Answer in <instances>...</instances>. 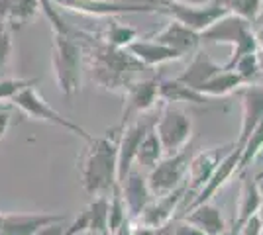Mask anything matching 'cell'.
Returning <instances> with one entry per match:
<instances>
[{"mask_svg": "<svg viewBox=\"0 0 263 235\" xmlns=\"http://www.w3.org/2000/svg\"><path fill=\"white\" fill-rule=\"evenodd\" d=\"M163 157H165L163 145H161L159 137H157V134H155V130L152 127V130L145 134V137L142 139L140 147H138V153H136L134 165L140 168H145V170H152Z\"/></svg>", "mask_w": 263, "mask_h": 235, "instance_id": "cell-26", "label": "cell"}, {"mask_svg": "<svg viewBox=\"0 0 263 235\" xmlns=\"http://www.w3.org/2000/svg\"><path fill=\"white\" fill-rule=\"evenodd\" d=\"M234 143L220 147H210L197 153L195 157H191L189 161V168H186V192L197 194L206 182L210 180V177L214 175L216 167L220 165V161L224 159V155L232 149Z\"/></svg>", "mask_w": 263, "mask_h": 235, "instance_id": "cell-12", "label": "cell"}, {"mask_svg": "<svg viewBox=\"0 0 263 235\" xmlns=\"http://www.w3.org/2000/svg\"><path fill=\"white\" fill-rule=\"evenodd\" d=\"M122 125L106 130L102 135H92L87 141V151L81 157V182L88 196H108L118 184V145Z\"/></svg>", "mask_w": 263, "mask_h": 235, "instance_id": "cell-2", "label": "cell"}, {"mask_svg": "<svg viewBox=\"0 0 263 235\" xmlns=\"http://www.w3.org/2000/svg\"><path fill=\"white\" fill-rule=\"evenodd\" d=\"M220 235H230V231H226V233H220Z\"/></svg>", "mask_w": 263, "mask_h": 235, "instance_id": "cell-45", "label": "cell"}, {"mask_svg": "<svg viewBox=\"0 0 263 235\" xmlns=\"http://www.w3.org/2000/svg\"><path fill=\"white\" fill-rule=\"evenodd\" d=\"M261 67H263V63H261V59H259V55H257V53H248V55H243L241 59H238V63L232 69H234L246 82H252L253 78L259 77Z\"/></svg>", "mask_w": 263, "mask_h": 235, "instance_id": "cell-31", "label": "cell"}, {"mask_svg": "<svg viewBox=\"0 0 263 235\" xmlns=\"http://www.w3.org/2000/svg\"><path fill=\"white\" fill-rule=\"evenodd\" d=\"M65 220L67 213H4L0 235H35L44 225Z\"/></svg>", "mask_w": 263, "mask_h": 235, "instance_id": "cell-19", "label": "cell"}, {"mask_svg": "<svg viewBox=\"0 0 263 235\" xmlns=\"http://www.w3.org/2000/svg\"><path fill=\"white\" fill-rule=\"evenodd\" d=\"M14 120V104L12 102H0V141L4 139V135L8 132Z\"/></svg>", "mask_w": 263, "mask_h": 235, "instance_id": "cell-35", "label": "cell"}, {"mask_svg": "<svg viewBox=\"0 0 263 235\" xmlns=\"http://www.w3.org/2000/svg\"><path fill=\"white\" fill-rule=\"evenodd\" d=\"M155 120H157V116L149 118L147 114H142L134 122H128L122 127L120 145H118V184L124 182V179L130 173V168L134 167L138 147H140L142 139L145 137V134L154 127Z\"/></svg>", "mask_w": 263, "mask_h": 235, "instance_id": "cell-10", "label": "cell"}, {"mask_svg": "<svg viewBox=\"0 0 263 235\" xmlns=\"http://www.w3.org/2000/svg\"><path fill=\"white\" fill-rule=\"evenodd\" d=\"M65 222H53V224L44 225L35 235H65Z\"/></svg>", "mask_w": 263, "mask_h": 235, "instance_id": "cell-37", "label": "cell"}, {"mask_svg": "<svg viewBox=\"0 0 263 235\" xmlns=\"http://www.w3.org/2000/svg\"><path fill=\"white\" fill-rule=\"evenodd\" d=\"M2 222H4V213L0 212V225H2Z\"/></svg>", "mask_w": 263, "mask_h": 235, "instance_id": "cell-44", "label": "cell"}, {"mask_svg": "<svg viewBox=\"0 0 263 235\" xmlns=\"http://www.w3.org/2000/svg\"><path fill=\"white\" fill-rule=\"evenodd\" d=\"M243 84H248V82H246L234 69H224L216 77H212L210 80H206V82L198 89V92H202V94L209 96V98H224V96L232 94L234 90L241 89Z\"/></svg>", "mask_w": 263, "mask_h": 235, "instance_id": "cell-25", "label": "cell"}, {"mask_svg": "<svg viewBox=\"0 0 263 235\" xmlns=\"http://www.w3.org/2000/svg\"><path fill=\"white\" fill-rule=\"evenodd\" d=\"M157 235H206V233L181 218V220H171L165 227L157 229Z\"/></svg>", "mask_w": 263, "mask_h": 235, "instance_id": "cell-34", "label": "cell"}, {"mask_svg": "<svg viewBox=\"0 0 263 235\" xmlns=\"http://www.w3.org/2000/svg\"><path fill=\"white\" fill-rule=\"evenodd\" d=\"M261 206H263V192L259 188V180L257 179H248L243 180L241 184V192H240V198H238V210H236V220H234V227H232L230 235H238L240 227L252 216L261 212Z\"/></svg>", "mask_w": 263, "mask_h": 235, "instance_id": "cell-22", "label": "cell"}, {"mask_svg": "<svg viewBox=\"0 0 263 235\" xmlns=\"http://www.w3.org/2000/svg\"><path fill=\"white\" fill-rule=\"evenodd\" d=\"M183 220H186L189 224H193L198 229H202L206 235H220L228 231L220 208L214 206L212 202H202L195 208H191Z\"/></svg>", "mask_w": 263, "mask_h": 235, "instance_id": "cell-23", "label": "cell"}, {"mask_svg": "<svg viewBox=\"0 0 263 235\" xmlns=\"http://www.w3.org/2000/svg\"><path fill=\"white\" fill-rule=\"evenodd\" d=\"M263 149V118L261 122L257 123V127L252 132V135L248 137L246 145L241 147L240 163H238V173H243L246 168L252 165V161L261 153Z\"/></svg>", "mask_w": 263, "mask_h": 235, "instance_id": "cell-28", "label": "cell"}, {"mask_svg": "<svg viewBox=\"0 0 263 235\" xmlns=\"http://www.w3.org/2000/svg\"><path fill=\"white\" fill-rule=\"evenodd\" d=\"M102 39H104L106 44L114 45V47L126 49L132 41L138 39V30L132 28V26H126V24H122V22H116L114 18H110V26H108V30L104 32V35H102Z\"/></svg>", "mask_w": 263, "mask_h": 235, "instance_id": "cell-27", "label": "cell"}, {"mask_svg": "<svg viewBox=\"0 0 263 235\" xmlns=\"http://www.w3.org/2000/svg\"><path fill=\"white\" fill-rule=\"evenodd\" d=\"M222 71H224V65L216 63L204 49L198 47L197 51L193 53V59H191L189 67L177 77V80H181L183 84L191 87V89L198 90L206 80H210L212 77H216Z\"/></svg>", "mask_w": 263, "mask_h": 235, "instance_id": "cell-20", "label": "cell"}, {"mask_svg": "<svg viewBox=\"0 0 263 235\" xmlns=\"http://www.w3.org/2000/svg\"><path fill=\"white\" fill-rule=\"evenodd\" d=\"M200 41L232 45V57L224 65V69H232L238 63V59L248 53H257V37L253 32V24L232 12L216 20L210 28H206L200 34Z\"/></svg>", "mask_w": 263, "mask_h": 235, "instance_id": "cell-4", "label": "cell"}, {"mask_svg": "<svg viewBox=\"0 0 263 235\" xmlns=\"http://www.w3.org/2000/svg\"><path fill=\"white\" fill-rule=\"evenodd\" d=\"M228 12L255 24L263 12V0H224Z\"/></svg>", "mask_w": 263, "mask_h": 235, "instance_id": "cell-30", "label": "cell"}, {"mask_svg": "<svg viewBox=\"0 0 263 235\" xmlns=\"http://www.w3.org/2000/svg\"><path fill=\"white\" fill-rule=\"evenodd\" d=\"M159 98L165 104H177V102H189V104H198L204 106L209 104L210 98L204 96L202 92L191 89L183 84L177 78H169V80H159Z\"/></svg>", "mask_w": 263, "mask_h": 235, "instance_id": "cell-24", "label": "cell"}, {"mask_svg": "<svg viewBox=\"0 0 263 235\" xmlns=\"http://www.w3.org/2000/svg\"><path fill=\"white\" fill-rule=\"evenodd\" d=\"M108 235H132V220L128 218L126 222H122L114 231H110Z\"/></svg>", "mask_w": 263, "mask_h": 235, "instance_id": "cell-40", "label": "cell"}, {"mask_svg": "<svg viewBox=\"0 0 263 235\" xmlns=\"http://www.w3.org/2000/svg\"><path fill=\"white\" fill-rule=\"evenodd\" d=\"M154 130L161 141V145H163L165 155H173L191 143L193 120L183 108L163 102L161 114L157 116V120L154 123Z\"/></svg>", "mask_w": 263, "mask_h": 235, "instance_id": "cell-6", "label": "cell"}, {"mask_svg": "<svg viewBox=\"0 0 263 235\" xmlns=\"http://www.w3.org/2000/svg\"><path fill=\"white\" fill-rule=\"evenodd\" d=\"M157 14H167L173 20L189 26L198 34L228 14L224 0H209V2H186V0H159Z\"/></svg>", "mask_w": 263, "mask_h": 235, "instance_id": "cell-5", "label": "cell"}, {"mask_svg": "<svg viewBox=\"0 0 263 235\" xmlns=\"http://www.w3.org/2000/svg\"><path fill=\"white\" fill-rule=\"evenodd\" d=\"M40 12V0H18L12 14L8 16L10 24H26L33 20Z\"/></svg>", "mask_w": 263, "mask_h": 235, "instance_id": "cell-32", "label": "cell"}, {"mask_svg": "<svg viewBox=\"0 0 263 235\" xmlns=\"http://www.w3.org/2000/svg\"><path fill=\"white\" fill-rule=\"evenodd\" d=\"M79 37L83 44V51L87 53L92 80L104 90L124 94L132 82L138 80L143 71L149 69L140 63L128 49L114 47L106 44L102 37L97 39L95 35L83 32H79Z\"/></svg>", "mask_w": 263, "mask_h": 235, "instance_id": "cell-1", "label": "cell"}, {"mask_svg": "<svg viewBox=\"0 0 263 235\" xmlns=\"http://www.w3.org/2000/svg\"><path fill=\"white\" fill-rule=\"evenodd\" d=\"M238 92H240L241 102V127L240 135L236 139V145L241 149L263 118V87L248 82V87L238 89Z\"/></svg>", "mask_w": 263, "mask_h": 235, "instance_id": "cell-15", "label": "cell"}, {"mask_svg": "<svg viewBox=\"0 0 263 235\" xmlns=\"http://www.w3.org/2000/svg\"><path fill=\"white\" fill-rule=\"evenodd\" d=\"M185 194H186V182L183 186L175 188V190L163 194V196H154V200L143 208L142 213L134 222L147 225V227H154V229H161V227H165V225L175 218L177 208L183 202Z\"/></svg>", "mask_w": 263, "mask_h": 235, "instance_id": "cell-13", "label": "cell"}, {"mask_svg": "<svg viewBox=\"0 0 263 235\" xmlns=\"http://www.w3.org/2000/svg\"><path fill=\"white\" fill-rule=\"evenodd\" d=\"M14 57V41H12V24L0 20V78L6 77L10 71Z\"/></svg>", "mask_w": 263, "mask_h": 235, "instance_id": "cell-29", "label": "cell"}, {"mask_svg": "<svg viewBox=\"0 0 263 235\" xmlns=\"http://www.w3.org/2000/svg\"><path fill=\"white\" fill-rule=\"evenodd\" d=\"M152 39L167 45V47H171V49H175V51H179L183 57L193 55L198 47H200V44H202L198 32L191 30L189 26L181 24L179 20H173V18L165 24L163 30H159L157 34L152 35Z\"/></svg>", "mask_w": 263, "mask_h": 235, "instance_id": "cell-18", "label": "cell"}, {"mask_svg": "<svg viewBox=\"0 0 263 235\" xmlns=\"http://www.w3.org/2000/svg\"><path fill=\"white\" fill-rule=\"evenodd\" d=\"M159 80L161 78H138L134 80L130 87L124 92V112H122L120 125L124 127L130 122L132 118L142 116V114L152 112L157 102H161L159 98Z\"/></svg>", "mask_w": 263, "mask_h": 235, "instance_id": "cell-11", "label": "cell"}, {"mask_svg": "<svg viewBox=\"0 0 263 235\" xmlns=\"http://www.w3.org/2000/svg\"><path fill=\"white\" fill-rule=\"evenodd\" d=\"M59 8L95 18H114L120 14H155L154 2H116V0H51Z\"/></svg>", "mask_w": 263, "mask_h": 235, "instance_id": "cell-8", "label": "cell"}, {"mask_svg": "<svg viewBox=\"0 0 263 235\" xmlns=\"http://www.w3.org/2000/svg\"><path fill=\"white\" fill-rule=\"evenodd\" d=\"M126 49H128L140 63H143L145 67H149V69L183 59V55H181L179 51H175V49H171V47H167V45H163V44H159V41H155V39H152V41H149V39H136V41H132Z\"/></svg>", "mask_w": 263, "mask_h": 235, "instance_id": "cell-21", "label": "cell"}, {"mask_svg": "<svg viewBox=\"0 0 263 235\" xmlns=\"http://www.w3.org/2000/svg\"><path fill=\"white\" fill-rule=\"evenodd\" d=\"M10 102L14 104V108H16V110H20V112H22L24 116H28V118L40 120V122L53 123V125L63 127V130L71 132V134L81 135L85 141H90V139H92V135L87 134V130H85V127H81L79 123L67 120L65 116H61L55 108H51V106H49V102H45L44 96L37 92L35 84L22 89Z\"/></svg>", "mask_w": 263, "mask_h": 235, "instance_id": "cell-7", "label": "cell"}, {"mask_svg": "<svg viewBox=\"0 0 263 235\" xmlns=\"http://www.w3.org/2000/svg\"><path fill=\"white\" fill-rule=\"evenodd\" d=\"M238 235H263V218L259 213L252 216L246 224L240 227Z\"/></svg>", "mask_w": 263, "mask_h": 235, "instance_id": "cell-36", "label": "cell"}, {"mask_svg": "<svg viewBox=\"0 0 263 235\" xmlns=\"http://www.w3.org/2000/svg\"><path fill=\"white\" fill-rule=\"evenodd\" d=\"M18 0H0V20H6L8 22V16L12 14L14 6H16Z\"/></svg>", "mask_w": 263, "mask_h": 235, "instance_id": "cell-38", "label": "cell"}, {"mask_svg": "<svg viewBox=\"0 0 263 235\" xmlns=\"http://www.w3.org/2000/svg\"><path fill=\"white\" fill-rule=\"evenodd\" d=\"M37 84V78H0V102H10L26 87Z\"/></svg>", "mask_w": 263, "mask_h": 235, "instance_id": "cell-33", "label": "cell"}, {"mask_svg": "<svg viewBox=\"0 0 263 235\" xmlns=\"http://www.w3.org/2000/svg\"><path fill=\"white\" fill-rule=\"evenodd\" d=\"M132 235H157V229L154 227H147L143 224H138L132 220Z\"/></svg>", "mask_w": 263, "mask_h": 235, "instance_id": "cell-39", "label": "cell"}, {"mask_svg": "<svg viewBox=\"0 0 263 235\" xmlns=\"http://www.w3.org/2000/svg\"><path fill=\"white\" fill-rule=\"evenodd\" d=\"M259 84L263 87V67H261V73H259Z\"/></svg>", "mask_w": 263, "mask_h": 235, "instance_id": "cell-42", "label": "cell"}, {"mask_svg": "<svg viewBox=\"0 0 263 235\" xmlns=\"http://www.w3.org/2000/svg\"><path fill=\"white\" fill-rule=\"evenodd\" d=\"M240 155H241V149L236 145V141H234L232 149L224 155V159L220 161V165L216 167V170H214V175L210 177V180L197 192V194H195V198H193V202H191V206L186 208V212H189L191 208L198 206V204H202V202H210L214 196H216V192L222 190V188L228 184V180L238 173Z\"/></svg>", "mask_w": 263, "mask_h": 235, "instance_id": "cell-16", "label": "cell"}, {"mask_svg": "<svg viewBox=\"0 0 263 235\" xmlns=\"http://www.w3.org/2000/svg\"><path fill=\"white\" fill-rule=\"evenodd\" d=\"M83 44L79 32L71 26L65 32H53L51 67L59 92L65 98H73L81 89V65H83Z\"/></svg>", "mask_w": 263, "mask_h": 235, "instance_id": "cell-3", "label": "cell"}, {"mask_svg": "<svg viewBox=\"0 0 263 235\" xmlns=\"http://www.w3.org/2000/svg\"><path fill=\"white\" fill-rule=\"evenodd\" d=\"M189 147L181 149L179 153L165 155L149 173H147V184L154 196H163L167 192L183 186L186 180V168H189Z\"/></svg>", "mask_w": 263, "mask_h": 235, "instance_id": "cell-9", "label": "cell"}, {"mask_svg": "<svg viewBox=\"0 0 263 235\" xmlns=\"http://www.w3.org/2000/svg\"><path fill=\"white\" fill-rule=\"evenodd\" d=\"M255 179H257V180H261V179H263V168H261V173H259V175H257Z\"/></svg>", "mask_w": 263, "mask_h": 235, "instance_id": "cell-43", "label": "cell"}, {"mask_svg": "<svg viewBox=\"0 0 263 235\" xmlns=\"http://www.w3.org/2000/svg\"><path fill=\"white\" fill-rule=\"evenodd\" d=\"M255 37H257V55H259V59H261L263 63V26L259 32H255Z\"/></svg>", "mask_w": 263, "mask_h": 235, "instance_id": "cell-41", "label": "cell"}, {"mask_svg": "<svg viewBox=\"0 0 263 235\" xmlns=\"http://www.w3.org/2000/svg\"><path fill=\"white\" fill-rule=\"evenodd\" d=\"M110 196V194H108ZM108 196H95L88 206L65 227V235H108Z\"/></svg>", "mask_w": 263, "mask_h": 235, "instance_id": "cell-14", "label": "cell"}, {"mask_svg": "<svg viewBox=\"0 0 263 235\" xmlns=\"http://www.w3.org/2000/svg\"><path fill=\"white\" fill-rule=\"evenodd\" d=\"M120 190L124 202H126V210H128L130 220H136L142 213L143 208L154 200V194H152L149 184H147V177H143L142 168L136 167V165L130 168L128 177L120 184Z\"/></svg>", "mask_w": 263, "mask_h": 235, "instance_id": "cell-17", "label": "cell"}]
</instances>
